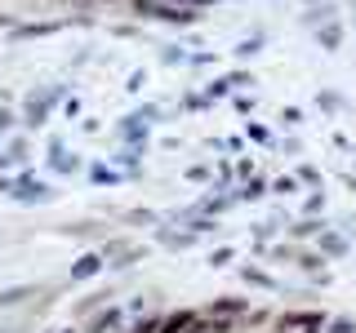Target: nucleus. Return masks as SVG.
I'll return each mask as SVG.
<instances>
[{
	"label": "nucleus",
	"instance_id": "nucleus-1",
	"mask_svg": "<svg viewBox=\"0 0 356 333\" xmlns=\"http://www.w3.org/2000/svg\"><path fill=\"white\" fill-rule=\"evenodd\" d=\"M125 5L138 22H165V27H196L200 22V9H183L170 0H125Z\"/></svg>",
	"mask_w": 356,
	"mask_h": 333
},
{
	"label": "nucleus",
	"instance_id": "nucleus-2",
	"mask_svg": "<svg viewBox=\"0 0 356 333\" xmlns=\"http://www.w3.org/2000/svg\"><path fill=\"white\" fill-rule=\"evenodd\" d=\"M325 325H330V311H321V307H289V311H276L272 333H325Z\"/></svg>",
	"mask_w": 356,
	"mask_h": 333
},
{
	"label": "nucleus",
	"instance_id": "nucleus-3",
	"mask_svg": "<svg viewBox=\"0 0 356 333\" xmlns=\"http://www.w3.org/2000/svg\"><path fill=\"white\" fill-rule=\"evenodd\" d=\"M63 94H67V85H49V89H31L27 98H22V120H27L31 129H40L44 120H49V111L63 103Z\"/></svg>",
	"mask_w": 356,
	"mask_h": 333
},
{
	"label": "nucleus",
	"instance_id": "nucleus-4",
	"mask_svg": "<svg viewBox=\"0 0 356 333\" xmlns=\"http://www.w3.org/2000/svg\"><path fill=\"white\" fill-rule=\"evenodd\" d=\"M98 253L107 258V266H116V271H129L134 262H143L152 253V244H134L125 236H107L103 244H98Z\"/></svg>",
	"mask_w": 356,
	"mask_h": 333
},
{
	"label": "nucleus",
	"instance_id": "nucleus-5",
	"mask_svg": "<svg viewBox=\"0 0 356 333\" xmlns=\"http://www.w3.org/2000/svg\"><path fill=\"white\" fill-rule=\"evenodd\" d=\"M259 80H254V71H245V67H236V71H222V76H214V80L205 85V94L214 98H232V94H245V89H254Z\"/></svg>",
	"mask_w": 356,
	"mask_h": 333
},
{
	"label": "nucleus",
	"instance_id": "nucleus-6",
	"mask_svg": "<svg viewBox=\"0 0 356 333\" xmlns=\"http://www.w3.org/2000/svg\"><path fill=\"white\" fill-rule=\"evenodd\" d=\"M254 307V298H245V293H218L214 302H205V316L209 320H232V325H241V316Z\"/></svg>",
	"mask_w": 356,
	"mask_h": 333
},
{
	"label": "nucleus",
	"instance_id": "nucleus-7",
	"mask_svg": "<svg viewBox=\"0 0 356 333\" xmlns=\"http://www.w3.org/2000/svg\"><path fill=\"white\" fill-rule=\"evenodd\" d=\"M58 236H67V240H94V249H98V244L111 236V227L103 218H81V222H63Z\"/></svg>",
	"mask_w": 356,
	"mask_h": 333
},
{
	"label": "nucleus",
	"instance_id": "nucleus-8",
	"mask_svg": "<svg viewBox=\"0 0 356 333\" xmlns=\"http://www.w3.org/2000/svg\"><path fill=\"white\" fill-rule=\"evenodd\" d=\"M152 240L161 244V249H170V253H187L196 244V236L187 227H178V222H161V227H152Z\"/></svg>",
	"mask_w": 356,
	"mask_h": 333
},
{
	"label": "nucleus",
	"instance_id": "nucleus-9",
	"mask_svg": "<svg viewBox=\"0 0 356 333\" xmlns=\"http://www.w3.org/2000/svg\"><path fill=\"white\" fill-rule=\"evenodd\" d=\"M312 249H316V253H321L325 262H339V258H348V253H352V240L343 236V231L325 227V231H321L316 240H312Z\"/></svg>",
	"mask_w": 356,
	"mask_h": 333
},
{
	"label": "nucleus",
	"instance_id": "nucleus-10",
	"mask_svg": "<svg viewBox=\"0 0 356 333\" xmlns=\"http://www.w3.org/2000/svg\"><path fill=\"white\" fill-rule=\"evenodd\" d=\"M103 271H107V258H103L98 249H85L81 258L72 262V271H67V280H72V284H85V280H98Z\"/></svg>",
	"mask_w": 356,
	"mask_h": 333
},
{
	"label": "nucleus",
	"instance_id": "nucleus-11",
	"mask_svg": "<svg viewBox=\"0 0 356 333\" xmlns=\"http://www.w3.org/2000/svg\"><path fill=\"white\" fill-rule=\"evenodd\" d=\"M236 280H241L245 289H259V293H281L276 275L263 271V266H254V262H241V266H236Z\"/></svg>",
	"mask_w": 356,
	"mask_h": 333
},
{
	"label": "nucleus",
	"instance_id": "nucleus-12",
	"mask_svg": "<svg viewBox=\"0 0 356 333\" xmlns=\"http://www.w3.org/2000/svg\"><path fill=\"white\" fill-rule=\"evenodd\" d=\"M120 325H125V307L107 302L103 311H94V316L85 320V329H81V333H116Z\"/></svg>",
	"mask_w": 356,
	"mask_h": 333
},
{
	"label": "nucleus",
	"instance_id": "nucleus-13",
	"mask_svg": "<svg viewBox=\"0 0 356 333\" xmlns=\"http://www.w3.org/2000/svg\"><path fill=\"white\" fill-rule=\"evenodd\" d=\"M196 316H200V307H170V311H161V320H156V333H187Z\"/></svg>",
	"mask_w": 356,
	"mask_h": 333
},
{
	"label": "nucleus",
	"instance_id": "nucleus-14",
	"mask_svg": "<svg viewBox=\"0 0 356 333\" xmlns=\"http://www.w3.org/2000/svg\"><path fill=\"white\" fill-rule=\"evenodd\" d=\"M325 227H330L325 218H303V214H298V218H289V222H285V240H294V244H303V240H316Z\"/></svg>",
	"mask_w": 356,
	"mask_h": 333
},
{
	"label": "nucleus",
	"instance_id": "nucleus-15",
	"mask_svg": "<svg viewBox=\"0 0 356 333\" xmlns=\"http://www.w3.org/2000/svg\"><path fill=\"white\" fill-rule=\"evenodd\" d=\"M334 18H343V14H339V0H321V5H307L303 14H298V22H303L307 31L325 27V22H334Z\"/></svg>",
	"mask_w": 356,
	"mask_h": 333
},
{
	"label": "nucleus",
	"instance_id": "nucleus-16",
	"mask_svg": "<svg viewBox=\"0 0 356 333\" xmlns=\"http://www.w3.org/2000/svg\"><path fill=\"white\" fill-rule=\"evenodd\" d=\"M111 298H116V289H107V284H103V289H94V293H85L81 302H72V316H76V320H89L94 311H103Z\"/></svg>",
	"mask_w": 356,
	"mask_h": 333
},
{
	"label": "nucleus",
	"instance_id": "nucleus-17",
	"mask_svg": "<svg viewBox=\"0 0 356 333\" xmlns=\"http://www.w3.org/2000/svg\"><path fill=\"white\" fill-rule=\"evenodd\" d=\"M36 293H44V284H14V289H0V311H18V307H27Z\"/></svg>",
	"mask_w": 356,
	"mask_h": 333
},
{
	"label": "nucleus",
	"instance_id": "nucleus-18",
	"mask_svg": "<svg viewBox=\"0 0 356 333\" xmlns=\"http://www.w3.org/2000/svg\"><path fill=\"white\" fill-rule=\"evenodd\" d=\"M343 36H348L343 18H334V22H325V27H316V31H312V40H316L325 53H339V49H343Z\"/></svg>",
	"mask_w": 356,
	"mask_h": 333
},
{
	"label": "nucleus",
	"instance_id": "nucleus-19",
	"mask_svg": "<svg viewBox=\"0 0 356 333\" xmlns=\"http://www.w3.org/2000/svg\"><path fill=\"white\" fill-rule=\"evenodd\" d=\"M147 133H152V125L143 120V111H129V116L116 125V138L120 142H147Z\"/></svg>",
	"mask_w": 356,
	"mask_h": 333
},
{
	"label": "nucleus",
	"instance_id": "nucleus-20",
	"mask_svg": "<svg viewBox=\"0 0 356 333\" xmlns=\"http://www.w3.org/2000/svg\"><path fill=\"white\" fill-rule=\"evenodd\" d=\"M125 227H161L165 222V214H156V209H147V205H138V209H120L116 214Z\"/></svg>",
	"mask_w": 356,
	"mask_h": 333
},
{
	"label": "nucleus",
	"instance_id": "nucleus-21",
	"mask_svg": "<svg viewBox=\"0 0 356 333\" xmlns=\"http://www.w3.org/2000/svg\"><path fill=\"white\" fill-rule=\"evenodd\" d=\"M272 320H276V311L272 307H250L241 316V333H259V329H272Z\"/></svg>",
	"mask_w": 356,
	"mask_h": 333
},
{
	"label": "nucleus",
	"instance_id": "nucleus-22",
	"mask_svg": "<svg viewBox=\"0 0 356 333\" xmlns=\"http://www.w3.org/2000/svg\"><path fill=\"white\" fill-rule=\"evenodd\" d=\"M294 178H298V187H303V191H325V173L316 169V164H294Z\"/></svg>",
	"mask_w": 356,
	"mask_h": 333
},
{
	"label": "nucleus",
	"instance_id": "nucleus-23",
	"mask_svg": "<svg viewBox=\"0 0 356 333\" xmlns=\"http://www.w3.org/2000/svg\"><path fill=\"white\" fill-rule=\"evenodd\" d=\"M294 266H298V271H303V275H312V271H325V258H321V253L316 249H312V244H298V253H294Z\"/></svg>",
	"mask_w": 356,
	"mask_h": 333
},
{
	"label": "nucleus",
	"instance_id": "nucleus-24",
	"mask_svg": "<svg viewBox=\"0 0 356 333\" xmlns=\"http://www.w3.org/2000/svg\"><path fill=\"white\" fill-rule=\"evenodd\" d=\"M267 187H272V178H267V173H259V178H250V182H241V187H236L241 205H254V200H263V196H267Z\"/></svg>",
	"mask_w": 356,
	"mask_h": 333
},
{
	"label": "nucleus",
	"instance_id": "nucleus-25",
	"mask_svg": "<svg viewBox=\"0 0 356 333\" xmlns=\"http://www.w3.org/2000/svg\"><path fill=\"white\" fill-rule=\"evenodd\" d=\"M245 142H254V147H272L276 151V133L263 125V120H250V125H245Z\"/></svg>",
	"mask_w": 356,
	"mask_h": 333
},
{
	"label": "nucleus",
	"instance_id": "nucleus-26",
	"mask_svg": "<svg viewBox=\"0 0 356 333\" xmlns=\"http://www.w3.org/2000/svg\"><path fill=\"white\" fill-rule=\"evenodd\" d=\"M89 182H94V187H116V182H125V173H120L116 164H103V160H98L94 169H89Z\"/></svg>",
	"mask_w": 356,
	"mask_h": 333
},
{
	"label": "nucleus",
	"instance_id": "nucleus-27",
	"mask_svg": "<svg viewBox=\"0 0 356 333\" xmlns=\"http://www.w3.org/2000/svg\"><path fill=\"white\" fill-rule=\"evenodd\" d=\"M183 178H187V182H192V187H205V191H209V187H214V169H209L205 160L187 164V169H183Z\"/></svg>",
	"mask_w": 356,
	"mask_h": 333
},
{
	"label": "nucleus",
	"instance_id": "nucleus-28",
	"mask_svg": "<svg viewBox=\"0 0 356 333\" xmlns=\"http://www.w3.org/2000/svg\"><path fill=\"white\" fill-rule=\"evenodd\" d=\"M156 62L161 67H187V44H161Z\"/></svg>",
	"mask_w": 356,
	"mask_h": 333
},
{
	"label": "nucleus",
	"instance_id": "nucleus-29",
	"mask_svg": "<svg viewBox=\"0 0 356 333\" xmlns=\"http://www.w3.org/2000/svg\"><path fill=\"white\" fill-rule=\"evenodd\" d=\"M316 107L325 111V116H339V111L348 107V98H343V94H334V89H321V94H316Z\"/></svg>",
	"mask_w": 356,
	"mask_h": 333
},
{
	"label": "nucleus",
	"instance_id": "nucleus-30",
	"mask_svg": "<svg viewBox=\"0 0 356 333\" xmlns=\"http://www.w3.org/2000/svg\"><path fill=\"white\" fill-rule=\"evenodd\" d=\"M263 44H267V36H263V31H254V36L236 40V58H241V62H245V58H254V53H263Z\"/></svg>",
	"mask_w": 356,
	"mask_h": 333
},
{
	"label": "nucleus",
	"instance_id": "nucleus-31",
	"mask_svg": "<svg viewBox=\"0 0 356 333\" xmlns=\"http://www.w3.org/2000/svg\"><path fill=\"white\" fill-rule=\"evenodd\" d=\"M294 253H298V244H294V240H276V244H267V258H272V262H289V266H294Z\"/></svg>",
	"mask_w": 356,
	"mask_h": 333
},
{
	"label": "nucleus",
	"instance_id": "nucleus-32",
	"mask_svg": "<svg viewBox=\"0 0 356 333\" xmlns=\"http://www.w3.org/2000/svg\"><path fill=\"white\" fill-rule=\"evenodd\" d=\"M272 191L281 196V200H289V196L303 191V187H298V178H294V173H276V178H272Z\"/></svg>",
	"mask_w": 356,
	"mask_h": 333
},
{
	"label": "nucleus",
	"instance_id": "nucleus-33",
	"mask_svg": "<svg viewBox=\"0 0 356 333\" xmlns=\"http://www.w3.org/2000/svg\"><path fill=\"white\" fill-rule=\"evenodd\" d=\"M325 205H330L325 191H307V200H303V218H325Z\"/></svg>",
	"mask_w": 356,
	"mask_h": 333
},
{
	"label": "nucleus",
	"instance_id": "nucleus-34",
	"mask_svg": "<svg viewBox=\"0 0 356 333\" xmlns=\"http://www.w3.org/2000/svg\"><path fill=\"white\" fill-rule=\"evenodd\" d=\"M205 107H214V98H209V94H196V89H187L183 103H178V111H205Z\"/></svg>",
	"mask_w": 356,
	"mask_h": 333
},
{
	"label": "nucleus",
	"instance_id": "nucleus-35",
	"mask_svg": "<svg viewBox=\"0 0 356 333\" xmlns=\"http://www.w3.org/2000/svg\"><path fill=\"white\" fill-rule=\"evenodd\" d=\"M232 258H236V244H218V249L209 253V266L222 271V266H232Z\"/></svg>",
	"mask_w": 356,
	"mask_h": 333
},
{
	"label": "nucleus",
	"instance_id": "nucleus-36",
	"mask_svg": "<svg viewBox=\"0 0 356 333\" xmlns=\"http://www.w3.org/2000/svg\"><path fill=\"white\" fill-rule=\"evenodd\" d=\"M27 155H31L27 138H14V142H9V147H5V160H9V164H22V160H27Z\"/></svg>",
	"mask_w": 356,
	"mask_h": 333
},
{
	"label": "nucleus",
	"instance_id": "nucleus-37",
	"mask_svg": "<svg viewBox=\"0 0 356 333\" xmlns=\"http://www.w3.org/2000/svg\"><path fill=\"white\" fill-rule=\"evenodd\" d=\"M325 333H356V316H330V325H325Z\"/></svg>",
	"mask_w": 356,
	"mask_h": 333
},
{
	"label": "nucleus",
	"instance_id": "nucleus-38",
	"mask_svg": "<svg viewBox=\"0 0 356 333\" xmlns=\"http://www.w3.org/2000/svg\"><path fill=\"white\" fill-rule=\"evenodd\" d=\"M232 107H236L241 116H254V107H259V98H254L250 89H245V94H232Z\"/></svg>",
	"mask_w": 356,
	"mask_h": 333
},
{
	"label": "nucleus",
	"instance_id": "nucleus-39",
	"mask_svg": "<svg viewBox=\"0 0 356 333\" xmlns=\"http://www.w3.org/2000/svg\"><path fill=\"white\" fill-rule=\"evenodd\" d=\"M250 178H259V164H254L250 155H241V160H236V187L250 182Z\"/></svg>",
	"mask_w": 356,
	"mask_h": 333
},
{
	"label": "nucleus",
	"instance_id": "nucleus-40",
	"mask_svg": "<svg viewBox=\"0 0 356 333\" xmlns=\"http://www.w3.org/2000/svg\"><path fill=\"white\" fill-rule=\"evenodd\" d=\"M156 320H161V311H152V316H138L125 333H156Z\"/></svg>",
	"mask_w": 356,
	"mask_h": 333
},
{
	"label": "nucleus",
	"instance_id": "nucleus-41",
	"mask_svg": "<svg viewBox=\"0 0 356 333\" xmlns=\"http://www.w3.org/2000/svg\"><path fill=\"white\" fill-rule=\"evenodd\" d=\"M303 107H281V125H289V129H298V125H303Z\"/></svg>",
	"mask_w": 356,
	"mask_h": 333
},
{
	"label": "nucleus",
	"instance_id": "nucleus-42",
	"mask_svg": "<svg viewBox=\"0 0 356 333\" xmlns=\"http://www.w3.org/2000/svg\"><path fill=\"white\" fill-rule=\"evenodd\" d=\"M214 62H218V53H209V49L187 53V67H196V71H200V67H214Z\"/></svg>",
	"mask_w": 356,
	"mask_h": 333
},
{
	"label": "nucleus",
	"instance_id": "nucleus-43",
	"mask_svg": "<svg viewBox=\"0 0 356 333\" xmlns=\"http://www.w3.org/2000/svg\"><path fill=\"white\" fill-rule=\"evenodd\" d=\"M111 36H116V40H134V36H138V22H116Z\"/></svg>",
	"mask_w": 356,
	"mask_h": 333
},
{
	"label": "nucleus",
	"instance_id": "nucleus-44",
	"mask_svg": "<svg viewBox=\"0 0 356 333\" xmlns=\"http://www.w3.org/2000/svg\"><path fill=\"white\" fill-rule=\"evenodd\" d=\"M143 85H147V71H143V67H138V71H129V80H125L129 94H143Z\"/></svg>",
	"mask_w": 356,
	"mask_h": 333
},
{
	"label": "nucleus",
	"instance_id": "nucleus-45",
	"mask_svg": "<svg viewBox=\"0 0 356 333\" xmlns=\"http://www.w3.org/2000/svg\"><path fill=\"white\" fill-rule=\"evenodd\" d=\"M307 284H312V289H330V284H334L330 266H325V271H312V275H307Z\"/></svg>",
	"mask_w": 356,
	"mask_h": 333
},
{
	"label": "nucleus",
	"instance_id": "nucleus-46",
	"mask_svg": "<svg viewBox=\"0 0 356 333\" xmlns=\"http://www.w3.org/2000/svg\"><path fill=\"white\" fill-rule=\"evenodd\" d=\"M339 182H343V187H348V191L356 196V169H339Z\"/></svg>",
	"mask_w": 356,
	"mask_h": 333
},
{
	"label": "nucleus",
	"instance_id": "nucleus-47",
	"mask_svg": "<svg viewBox=\"0 0 356 333\" xmlns=\"http://www.w3.org/2000/svg\"><path fill=\"white\" fill-rule=\"evenodd\" d=\"M0 129H14V111H5V107H0Z\"/></svg>",
	"mask_w": 356,
	"mask_h": 333
},
{
	"label": "nucleus",
	"instance_id": "nucleus-48",
	"mask_svg": "<svg viewBox=\"0 0 356 333\" xmlns=\"http://www.w3.org/2000/svg\"><path fill=\"white\" fill-rule=\"evenodd\" d=\"M81 9H89V5H120V0H76Z\"/></svg>",
	"mask_w": 356,
	"mask_h": 333
},
{
	"label": "nucleus",
	"instance_id": "nucleus-49",
	"mask_svg": "<svg viewBox=\"0 0 356 333\" xmlns=\"http://www.w3.org/2000/svg\"><path fill=\"white\" fill-rule=\"evenodd\" d=\"M170 5H183V9H200L196 0H170Z\"/></svg>",
	"mask_w": 356,
	"mask_h": 333
},
{
	"label": "nucleus",
	"instance_id": "nucleus-50",
	"mask_svg": "<svg viewBox=\"0 0 356 333\" xmlns=\"http://www.w3.org/2000/svg\"><path fill=\"white\" fill-rule=\"evenodd\" d=\"M196 5H200V9H209V5H222V0H196Z\"/></svg>",
	"mask_w": 356,
	"mask_h": 333
},
{
	"label": "nucleus",
	"instance_id": "nucleus-51",
	"mask_svg": "<svg viewBox=\"0 0 356 333\" xmlns=\"http://www.w3.org/2000/svg\"><path fill=\"white\" fill-rule=\"evenodd\" d=\"M298 5H303V9H307V5H321V0H298Z\"/></svg>",
	"mask_w": 356,
	"mask_h": 333
},
{
	"label": "nucleus",
	"instance_id": "nucleus-52",
	"mask_svg": "<svg viewBox=\"0 0 356 333\" xmlns=\"http://www.w3.org/2000/svg\"><path fill=\"white\" fill-rule=\"evenodd\" d=\"M54 5H76V0H54Z\"/></svg>",
	"mask_w": 356,
	"mask_h": 333
},
{
	"label": "nucleus",
	"instance_id": "nucleus-53",
	"mask_svg": "<svg viewBox=\"0 0 356 333\" xmlns=\"http://www.w3.org/2000/svg\"><path fill=\"white\" fill-rule=\"evenodd\" d=\"M348 227H356V218H348Z\"/></svg>",
	"mask_w": 356,
	"mask_h": 333
}]
</instances>
